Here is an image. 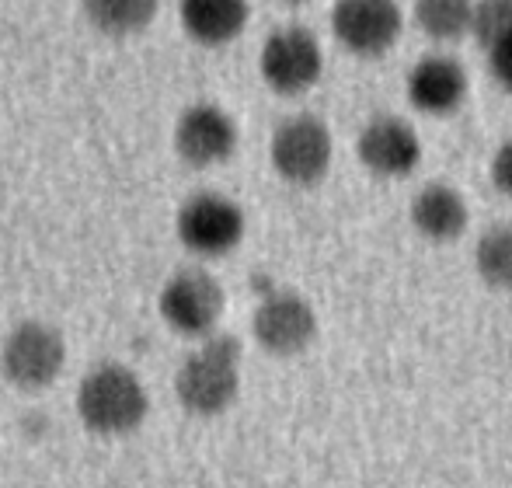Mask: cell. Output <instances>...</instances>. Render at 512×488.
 I'll return each instance as SVG.
<instances>
[{"mask_svg": "<svg viewBox=\"0 0 512 488\" xmlns=\"http://www.w3.org/2000/svg\"><path fill=\"white\" fill-rule=\"evenodd\" d=\"M241 391V342L230 335L209 339L175 373V394L192 415H220Z\"/></svg>", "mask_w": 512, "mask_h": 488, "instance_id": "obj_1", "label": "cell"}, {"mask_svg": "<svg viewBox=\"0 0 512 488\" xmlns=\"http://www.w3.org/2000/svg\"><path fill=\"white\" fill-rule=\"evenodd\" d=\"M77 412H81L84 426L91 433L119 436L143 422V415H147V391H143L140 377L133 370L108 363L91 370L81 380Z\"/></svg>", "mask_w": 512, "mask_h": 488, "instance_id": "obj_2", "label": "cell"}, {"mask_svg": "<svg viewBox=\"0 0 512 488\" xmlns=\"http://www.w3.org/2000/svg\"><path fill=\"white\" fill-rule=\"evenodd\" d=\"M272 168L290 185H317L331 171L335 161V140L324 119L317 116H293L279 122L269 143Z\"/></svg>", "mask_w": 512, "mask_h": 488, "instance_id": "obj_3", "label": "cell"}, {"mask_svg": "<svg viewBox=\"0 0 512 488\" xmlns=\"http://www.w3.org/2000/svg\"><path fill=\"white\" fill-rule=\"evenodd\" d=\"M258 70L262 81L269 84L276 95H304L321 81L324 53L317 35L304 25L279 28L265 39L262 56H258Z\"/></svg>", "mask_w": 512, "mask_h": 488, "instance_id": "obj_4", "label": "cell"}, {"mask_svg": "<svg viewBox=\"0 0 512 488\" xmlns=\"http://www.w3.org/2000/svg\"><path fill=\"white\" fill-rule=\"evenodd\" d=\"M331 32L352 56L391 53V46L405 32V14L398 0H335L331 7Z\"/></svg>", "mask_w": 512, "mask_h": 488, "instance_id": "obj_5", "label": "cell"}, {"mask_svg": "<svg viewBox=\"0 0 512 488\" xmlns=\"http://www.w3.org/2000/svg\"><path fill=\"white\" fill-rule=\"evenodd\" d=\"M0 363H4V373L14 387L39 391V387H49L60 377L63 363H67V346H63L56 328L25 321L7 335Z\"/></svg>", "mask_w": 512, "mask_h": 488, "instance_id": "obj_6", "label": "cell"}, {"mask_svg": "<svg viewBox=\"0 0 512 488\" xmlns=\"http://www.w3.org/2000/svg\"><path fill=\"white\" fill-rule=\"evenodd\" d=\"M178 238L196 255H227L244 238L241 206L220 192H199L178 210Z\"/></svg>", "mask_w": 512, "mask_h": 488, "instance_id": "obj_7", "label": "cell"}, {"mask_svg": "<svg viewBox=\"0 0 512 488\" xmlns=\"http://www.w3.org/2000/svg\"><path fill=\"white\" fill-rule=\"evenodd\" d=\"M223 286L203 269H182L161 290V318L178 335H209L223 318Z\"/></svg>", "mask_w": 512, "mask_h": 488, "instance_id": "obj_8", "label": "cell"}, {"mask_svg": "<svg viewBox=\"0 0 512 488\" xmlns=\"http://www.w3.org/2000/svg\"><path fill=\"white\" fill-rule=\"evenodd\" d=\"M255 342L272 356H297L317 339V314L297 293H269L251 318Z\"/></svg>", "mask_w": 512, "mask_h": 488, "instance_id": "obj_9", "label": "cell"}, {"mask_svg": "<svg viewBox=\"0 0 512 488\" xmlns=\"http://www.w3.org/2000/svg\"><path fill=\"white\" fill-rule=\"evenodd\" d=\"M359 164L380 178H408L422 164V136L408 119L377 116L356 140Z\"/></svg>", "mask_w": 512, "mask_h": 488, "instance_id": "obj_10", "label": "cell"}, {"mask_svg": "<svg viewBox=\"0 0 512 488\" xmlns=\"http://www.w3.org/2000/svg\"><path fill=\"white\" fill-rule=\"evenodd\" d=\"M175 147L192 168H213L237 150V126L216 105H192L175 126Z\"/></svg>", "mask_w": 512, "mask_h": 488, "instance_id": "obj_11", "label": "cell"}, {"mask_svg": "<svg viewBox=\"0 0 512 488\" xmlns=\"http://www.w3.org/2000/svg\"><path fill=\"white\" fill-rule=\"evenodd\" d=\"M408 102L415 105L425 116H450L464 105L471 81H467V70L460 60L443 53L422 56L415 67L408 70Z\"/></svg>", "mask_w": 512, "mask_h": 488, "instance_id": "obj_12", "label": "cell"}, {"mask_svg": "<svg viewBox=\"0 0 512 488\" xmlns=\"http://www.w3.org/2000/svg\"><path fill=\"white\" fill-rule=\"evenodd\" d=\"M411 227L432 244H450L471 224V210H467V199L460 196L453 185L446 182H432L425 189L415 192L411 199Z\"/></svg>", "mask_w": 512, "mask_h": 488, "instance_id": "obj_13", "label": "cell"}, {"mask_svg": "<svg viewBox=\"0 0 512 488\" xmlns=\"http://www.w3.org/2000/svg\"><path fill=\"white\" fill-rule=\"evenodd\" d=\"M178 14L199 46H227L248 25V0H182Z\"/></svg>", "mask_w": 512, "mask_h": 488, "instance_id": "obj_14", "label": "cell"}, {"mask_svg": "<svg viewBox=\"0 0 512 488\" xmlns=\"http://www.w3.org/2000/svg\"><path fill=\"white\" fill-rule=\"evenodd\" d=\"M411 18L429 39L457 42L474 28V0H415Z\"/></svg>", "mask_w": 512, "mask_h": 488, "instance_id": "obj_15", "label": "cell"}, {"mask_svg": "<svg viewBox=\"0 0 512 488\" xmlns=\"http://www.w3.org/2000/svg\"><path fill=\"white\" fill-rule=\"evenodd\" d=\"M474 269L485 286L512 293V224L481 234V241L474 244Z\"/></svg>", "mask_w": 512, "mask_h": 488, "instance_id": "obj_16", "label": "cell"}, {"mask_svg": "<svg viewBox=\"0 0 512 488\" xmlns=\"http://www.w3.org/2000/svg\"><path fill=\"white\" fill-rule=\"evenodd\" d=\"M84 14L98 32L129 35L154 21L157 0H84Z\"/></svg>", "mask_w": 512, "mask_h": 488, "instance_id": "obj_17", "label": "cell"}, {"mask_svg": "<svg viewBox=\"0 0 512 488\" xmlns=\"http://www.w3.org/2000/svg\"><path fill=\"white\" fill-rule=\"evenodd\" d=\"M471 35L485 49L512 35V0H474V28Z\"/></svg>", "mask_w": 512, "mask_h": 488, "instance_id": "obj_18", "label": "cell"}, {"mask_svg": "<svg viewBox=\"0 0 512 488\" xmlns=\"http://www.w3.org/2000/svg\"><path fill=\"white\" fill-rule=\"evenodd\" d=\"M488 53V70H492V81L499 84L502 91H509L512 95V35L502 42H495L492 49H485Z\"/></svg>", "mask_w": 512, "mask_h": 488, "instance_id": "obj_19", "label": "cell"}, {"mask_svg": "<svg viewBox=\"0 0 512 488\" xmlns=\"http://www.w3.org/2000/svg\"><path fill=\"white\" fill-rule=\"evenodd\" d=\"M488 175H492L495 192H499L502 199H512V140H506L499 150H495Z\"/></svg>", "mask_w": 512, "mask_h": 488, "instance_id": "obj_20", "label": "cell"}, {"mask_svg": "<svg viewBox=\"0 0 512 488\" xmlns=\"http://www.w3.org/2000/svg\"><path fill=\"white\" fill-rule=\"evenodd\" d=\"M279 4H307V0H279Z\"/></svg>", "mask_w": 512, "mask_h": 488, "instance_id": "obj_21", "label": "cell"}]
</instances>
